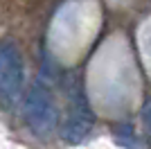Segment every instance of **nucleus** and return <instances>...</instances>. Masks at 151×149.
<instances>
[{"mask_svg":"<svg viewBox=\"0 0 151 149\" xmlns=\"http://www.w3.org/2000/svg\"><path fill=\"white\" fill-rule=\"evenodd\" d=\"M25 120L36 136H50L59 124V108L45 86L34 84L25 99Z\"/></svg>","mask_w":151,"mask_h":149,"instance_id":"obj_1","label":"nucleus"},{"mask_svg":"<svg viewBox=\"0 0 151 149\" xmlns=\"http://www.w3.org/2000/svg\"><path fill=\"white\" fill-rule=\"evenodd\" d=\"M25 68H23V56L14 41H0V99L7 106L16 104L20 90H23Z\"/></svg>","mask_w":151,"mask_h":149,"instance_id":"obj_2","label":"nucleus"},{"mask_svg":"<svg viewBox=\"0 0 151 149\" xmlns=\"http://www.w3.org/2000/svg\"><path fill=\"white\" fill-rule=\"evenodd\" d=\"M90 129H93V113L86 104V97L77 95L75 104H72V113L61 129V136L68 145H79L90 133Z\"/></svg>","mask_w":151,"mask_h":149,"instance_id":"obj_3","label":"nucleus"},{"mask_svg":"<svg viewBox=\"0 0 151 149\" xmlns=\"http://www.w3.org/2000/svg\"><path fill=\"white\" fill-rule=\"evenodd\" d=\"M142 122H145V129H147V133H149V138H151V99L145 104V108H142Z\"/></svg>","mask_w":151,"mask_h":149,"instance_id":"obj_4","label":"nucleus"}]
</instances>
